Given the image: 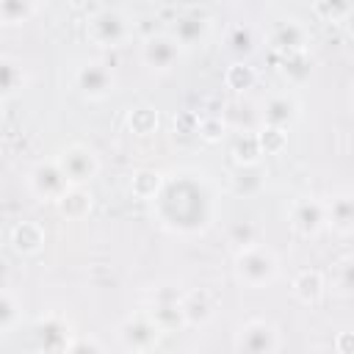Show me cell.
<instances>
[{
	"label": "cell",
	"instance_id": "obj_1",
	"mask_svg": "<svg viewBox=\"0 0 354 354\" xmlns=\"http://www.w3.org/2000/svg\"><path fill=\"white\" fill-rule=\"evenodd\" d=\"M158 221L169 232L196 235L213 221V191L202 171H183L166 180L163 191L155 196Z\"/></svg>",
	"mask_w": 354,
	"mask_h": 354
},
{
	"label": "cell",
	"instance_id": "obj_2",
	"mask_svg": "<svg viewBox=\"0 0 354 354\" xmlns=\"http://www.w3.org/2000/svg\"><path fill=\"white\" fill-rule=\"evenodd\" d=\"M235 277L241 285L246 288H266L277 279L279 274V260L277 254L263 246V243H252L235 252Z\"/></svg>",
	"mask_w": 354,
	"mask_h": 354
},
{
	"label": "cell",
	"instance_id": "obj_3",
	"mask_svg": "<svg viewBox=\"0 0 354 354\" xmlns=\"http://www.w3.org/2000/svg\"><path fill=\"white\" fill-rule=\"evenodd\" d=\"M86 36H88L91 44L113 50V47H122V44H127L133 39V22L119 8H100L97 14L88 17Z\"/></svg>",
	"mask_w": 354,
	"mask_h": 354
},
{
	"label": "cell",
	"instance_id": "obj_4",
	"mask_svg": "<svg viewBox=\"0 0 354 354\" xmlns=\"http://www.w3.org/2000/svg\"><path fill=\"white\" fill-rule=\"evenodd\" d=\"M147 313L163 329V335L183 332L188 326V318H185V310H183V293L174 285L155 288L152 296H149V310Z\"/></svg>",
	"mask_w": 354,
	"mask_h": 354
},
{
	"label": "cell",
	"instance_id": "obj_5",
	"mask_svg": "<svg viewBox=\"0 0 354 354\" xmlns=\"http://www.w3.org/2000/svg\"><path fill=\"white\" fill-rule=\"evenodd\" d=\"M279 329L266 318H249L238 326L232 348L238 354H274L279 351Z\"/></svg>",
	"mask_w": 354,
	"mask_h": 354
},
{
	"label": "cell",
	"instance_id": "obj_6",
	"mask_svg": "<svg viewBox=\"0 0 354 354\" xmlns=\"http://www.w3.org/2000/svg\"><path fill=\"white\" fill-rule=\"evenodd\" d=\"M116 335H119V343H122L124 351L138 354V351H152V348L158 346L163 329H160V326L152 321V315L144 310V313H136V315H130L127 321H122L119 329H116Z\"/></svg>",
	"mask_w": 354,
	"mask_h": 354
},
{
	"label": "cell",
	"instance_id": "obj_7",
	"mask_svg": "<svg viewBox=\"0 0 354 354\" xmlns=\"http://www.w3.org/2000/svg\"><path fill=\"white\" fill-rule=\"evenodd\" d=\"M72 183L66 180L58 160H39L28 174V188L41 202H58Z\"/></svg>",
	"mask_w": 354,
	"mask_h": 354
},
{
	"label": "cell",
	"instance_id": "obj_8",
	"mask_svg": "<svg viewBox=\"0 0 354 354\" xmlns=\"http://www.w3.org/2000/svg\"><path fill=\"white\" fill-rule=\"evenodd\" d=\"M75 88L86 100H105L116 91V75L105 61H88L75 72Z\"/></svg>",
	"mask_w": 354,
	"mask_h": 354
},
{
	"label": "cell",
	"instance_id": "obj_9",
	"mask_svg": "<svg viewBox=\"0 0 354 354\" xmlns=\"http://www.w3.org/2000/svg\"><path fill=\"white\" fill-rule=\"evenodd\" d=\"M55 160L61 163L66 180H69L72 185H86V183H91V180L97 177V171H100V158H97L94 149L86 147V144H69L66 149H61V155H58Z\"/></svg>",
	"mask_w": 354,
	"mask_h": 354
},
{
	"label": "cell",
	"instance_id": "obj_10",
	"mask_svg": "<svg viewBox=\"0 0 354 354\" xmlns=\"http://www.w3.org/2000/svg\"><path fill=\"white\" fill-rule=\"evenodd\" d=\"M183 58V44L171 33H155L141 44V61L152 72H171Z\"/></svg>",
	"mask_w": 354,
	"mask_h": 354
},
{
	"label": "cell",
	"instance_id": "obj_11",
	"mask_svg": "<svg viewBox=\"0 0 354 354\" xmlns=\"http://www.w3.org/2000/svg\"><path fill=\"white\" fill-rule=\"evenodd\" d=\"M290 227L299 238H315L326 227V202L301 196L290 205Z\"/></svg>",
	"mask_w": 354,
	"mask_h": 354
},
{
	"label": "cell",
	"instance_id": "obj_12",
	"mask_svg": "<svg viewBox=\"0 0 354 354\" xmlns=\"http://www.w3.org/2000/svg\"><path fill=\"white\" fill-rule=\"evenodd\" d=\"M268 44L277 55L282 53H296V50H307L310 47V30L293 19V17H285V19H277L268 30Z\"/></svg>",
	"mask_w": 354,
	"mask_h": 354
},
{
	"label": "cell",
	"instance_id": "obj_13",
	"mask_svg": "<svg viewBox=\"0 0 354 354\" xmlns=\"http://www.w3.org/2000/svg\"><path fill=\"white\" fill-rule=\"evenodd\" d=\"M171 36L183 44V50L199 47L207 36H210V17L202 8H191L185 14H180L171 25Z\"/></svg>",
	"mask_w": 354,
	"mask_h": 354
},
{
	"label": "cell",
	"instance_id": "obj_14",
	"mask_svg": "<svg viewBox=\"0 0 354 354\" xmlns=\"http://www.w3.org/2000/svg\"><path fill=\"white\" fill-rule=\"evenodd\" d=\"M36 337L41 351H66L69 348V324L61 315H44L36 321Z\"/></svg>",
	"mask_w": 354,
	"mask_h": 354
},
{
	"label": "cell",
	"instance_id": "obj_15",
	"mask_svg": "<svg viewBox=\"0 0 354 354\" xmlns=\"http://www.w3.org/2000/svg\"><path fill=\"white\" fill-rule=\"evenodd\" d=\"M296 119H299V102L293 94H288V91L271 94L263 102V124H274V127L288 130Z\"/></svg>",
	"mask_w": 354,
	"mask_h": 354
},
{
	"label": "cell",
	"instance_id": "obj_16",
	"mask_svg": "<svg viewBox=\"0 0 354 354\" xmlns=\"http://www.w3.org/2000/svg\"><path fill=\"white\" fill-rule=\"evenodd\" d=\"M326 227L337 235H354V191H340L326 202Z\"/></svg>",
	"mask_w": 354,
	"mask_h": 354
},
{
	"label": "cell",
	"instance_id": "obj_17",
	"mask_svg": "<svg viewBox=\"0 0 354 354\" xmlns=\"http://www.w3.org/2000/svg\"><path fill=\"white\" fill-rule=\"evenodd\" d=\"M91 205H94V196H91V191H88L86 185H69L66 194L55 202L58 213H61L64 218H69V221L86 218V216L91 213Z\"/></svg>",
	"mask_w": 354,
	"mask_h": 354
},
{
	"label": "cell",
	"instance_id": "obj_18",
	"mask_svg": "<svg viewBox=\"0 0 354 354\" xmlns=\"http://www.w3.org/2000/svg\"><path fill=\"white\" fill-rule=\"evenodd\" d=\"M44 246V230L36 221H19L11 227V249L17 254H39Z\"/></svg>",
	"mask_w": 354,
	"mask_h": 354
},
{
	"label": "cell",
	"instance_id": "obj_19",
	"mask_svg": "<svg viewBox=\"0 0 354 354\" xmlns=\"http://www.w3.org/2000/svg\"><path fill=\"white\" fill-rule=\"evenodd\" d=\"M232 194L235 196H243V199H249V196H257L263 188H266V171L260 169V163H254V166H238V171L232 174Z\"/></svg>",
	"mask_w": 354,
	"mask_h": 354
},
{
	"label": "cell",
	"instance_id": "obj_20",
	"mask_svg": "<svg viewBox=\"0 0 354 354\" xmlns=\"http://www.w3.org/2000/svg\"><path fill=\"white\" fill-rule=\"evenodd\" d=\"M324 274L315 271V268H304L296 274L293 279V293L301 304H318L324 299Z\"/></svg>",
	"mask_w": 354,
	"mask_h": 354
},
{
	"label": "cell",
	"instance_id": "obj_21",
	"mask_svg": "<svg viewBox=\"0 0 354 354\" xmlns=\"http://www.w3.org/2000/svg\"><path fill=\"white\" fill-rule=\"evenodd\" d=\"M183 310H185L188 326H205L213 318V299L207 290H188L183 293Z\"/></svg>",
	"mask_w": 354,
	"mask_h": 354
},
{
	"label": "cell",
	"instance_id": "obj_22",
	"mask_svg": "<svg viewBox=\"0 0 354 354\" xmlns=\"http://www.w3.org/2000/svg\"><path fill=\"white\" fill-rule=\"evenodd\" d=\"M163 185H166V177L158 169H138L130 177V194L136 199H147V202L152 199L155 202V196L163 191Z\"/></svg>",
	"mask_w": 354,
	"mask_h": 354
},
{
	"label": "cell",
	"instance_id": "obj_23",
	"mask_svg": "<svg viewBox=\"0 0 354 354\" xmlns=\"http://www.w3.org/2000/svg\"><path fill=\"white\" fill-rule=\"evenodd\" d=\"M279 61V72L290 80V83H304L313 72V61H310V53L307 50H296V53H282L277 55Z\"/></svg>",
	"mask_w": 354,
	"mask_h": 354
},
{
	"label": "cell",
	"instance_id": "obj_24",
	"mask_svg": "<svg viewBox=\"0 0 354 354\" xmlns=\"http://www.w3.org/2000/svg\"><path fill=\"white\" fill-rule=\"evenodd\" d=\"M254 83H257V72H254V66H249L246 61H232L230 66H227V72H224V86L230 88V91H235V94H246L249 88H254Z\"/></svg>",
	"mask_w": 354,
	"mask_h": 354
},
{
	"label": "cell",
	"instance_id": "obj_25",
	"mask_svg": "<svg viewBox=\"0 0 354 354\" xmlns=\"http://www.w3.org/2000/svg\"><path fill=\"white\" fill-rule=\"evenodd\" d=\"M158 124H160V116L152 105H138V108H130V113H127V127L133 136L147 138L158 130Z\"/></svg>",
	"mask_w": 354,
	"mask_h": 354
},
{
	"label": "cell",
	"instance_id": "obj_26",
	"mask_svg": "<svg viewBox=\"0 0 354 354\" xmlns=\"http://www.w3.org/2000/svg\"><path fill=\"white\" fill-rule=\"evenodd\" d=\"M260 158H263V149H260L257 133H241L232 141V160L238 166H254L260 163Z\"/></svg>",
	"mask_w": 354,
	"mask_h": 354
},
{
	"label": "cell",
	"instance_id": "obj_27",
	"mask_svg": "<svg viewBox=\"0 0 354 354\" xmlns=\"http://www.w3.org/2000/svg\"><path fill=\"white\" fill-rule=\"evenodd\" d=\"M254 30L249 28V25H243V22H238V25H232L230 30H227V36H224V44H227V50L235 55V58H243V55H249L252 50H254Z\"/></svg>",
	"mask_w": 354,
	"mask_h": 354
},
{
	"label": "cell",
	"instance_id": "obj_28",
	"mask_svg": "<svg viewBox=\"0 0 354 354\" xmlns=\"http://www.w3.org/2000/svg\"><path fill=\"white\" fill-rule=\"evenodd\" d=\"M313 14L324 22H346L354 14V0H313Z\"/></svg>",
	"mask_w": 354,
	"mask_h": 354
},
{
	"label": "cell",
	"instance_id": "obj_29",
	"mask_svg": "<svg viewBox=\"0 0 354 354\" xmlns=\"http://www.w3.org/2000/svg\"><path fill=\"white\" fill-rule=\"evenodd\" d=\"M0 75H3V100H11L14 94H19L28 83L22 66L8 55H3V61H0Z\"/></svg>",
	"mask_w": 354,
	"mask_h": 354
},
{
	"label": "cell",
	"instance_id": "obj_30",
	"mask_svg": "<svg viewBox=\"0 0 354 354\" xmlns=\"http://www.w3.org/2000/svg\"><path fill=\"white\" fill-rule=\"evenodd\" d=\"M36 11V3L33 0H0V22L6 28H14V25H22L33 17Z\"/></svg>",
	"mask_w": 354,
	"mask_h": 354
},
{
	"label": "cell",
	"instance_id": "obj_31",
	"mask_svg": "<svg viewBox=\"0 0 354 354\" xmlns=\"http://www.w3.org/2000/svg\"><path fill=\"white\" fill-rule=\"evenodd\" d=\"M22 321V304L17 301V296L11 290L0 293V335H11L17 329V324Z\"/></svg>",
	"mask_w": 354,
	"mask_h": 354
},
{
	"label": "cell",
	"instance_id": "obj_32",
	"mask_svg": "<svg viewBox=\"0 0 354 354\" xmlns=\"http://www.w3.org/2000/svg\"><path fill=\"white\" fill-rule=\"evenodd\" d=\"M257 141H260L263 155H279V152H285V147H288V130L274 127V124H263V127L257 130Z\"/></svg>",
	"mask_w": 354,
	"mask_h": 354
},
{
	"label": "cell",
	"instance_id": "obj_33",
	"mask_svg": "<svg viewBox=\"0 0 354 354\" xmlns=\"http://www.w3.org/2000/svg\"><path fill=\"white\" fill-rule=\"evenodd\" d=\"M227 136V122L218 113H207L199 119V138L205 144H218Z\"/></svg>",
	"mask_w": 354,
	"mask_h": 354
},
{
	"label": "cell",
	"instance_id": "obj_34",
	"mask_svg": "<svg viewBox=\"0 0 354 354\" xmlns=\"http://www.w3.org/2000/svg\"><path fill=\"white\" fill-rule=\"evenodd\" d=\"M227 238H230V243H232L235 252H238V249H243V246L257 243V227H254L252 221H235V224H230Z\"/></svg>",
	"mask_w": 354,
	"mask_h": 354
},
{
	"label": "cell",
	"instance_id": "obj_35",
	"mask_svg": "<svg viewBox=\"0 0 354 354\" xmlns=\"http://www.w3.org/2000/svg\"><path fill=\"white\" fill-rule=\"evenodd\" d=\"M199 113L196 111H180L174 116V136L177 138H188V136H196L199 138Z\"/></svg>",
	"mask_w": 354,
	"mask_h": 354
},
{
	"label": "cell",
	"instance_id": "obj_36",
	"mask_svg": "<svg viewBox=\"0 0 354 354\" xmlns=\"http://www.w3.org/2000/svg\"><path fill=\"white\" fill-rule=\"evenodd\" d=\"M335 351L337 354H354V332H337Z\"/></svg>",
	"mask_w": 354,
	"mask_h": 354
},
{
	"label": "cell",
	"instance_id": "obj_37",
	"mask_svg": "<svg viewBox=\"0 0 354 354\" xmlns=\"http://www.w3.org/2000/svg\"><path fill=\"white\" fill-rule=\"evenodd\" d=\"M102 348H105V346H102L100 340H91V337L86 340V337H83V340H69V348H66V351H102Z\"/></svg>",
	"mask_w": 354,
	"mask_h": 354
},
{
	"label": "cell",
	"instance_id": "obj_38",
	"mask_svg": "<svg viewBox=\"0 0 354 354\" xmlns=\"http://www.w3.org/2000/svg\"><path fill=\"white\" fill-rule=\"evenodd\" d=\"M340 285L348 288V290H354V260L340 268Z\"/></svg>",
	"mask_w": 354,
	"mask_h": 354
},
{
	"label": "cell",
	"instance_id": "obj_39",
	"mask_svg": "<svg viewBox=\"0 0 354 354\" xmlns=\"http://www.w3.org/2000/svg\"><path fill=\"white\" fill-rule=\"evenodd\" d=\"M66 3H69L72 8H86V6L91 3V0H66Z\"/></svg>",
	"mask_w": 354,
	"mask_h": 354
},
{
	"label": "cell",
	"instance_id": "obj_40",
	"mask_svg": "<svg viewBox=\"0 0 354 354\" xmlns=\"http://www.w3.org/2000/svg\"><path fill=\"white\" fill-rule=\"evenodd\" d=\"M351 108H354V91H351Z\"/></svg>",
	"mask_w": 354,
	"mask_h": 354
}]
</instances>
